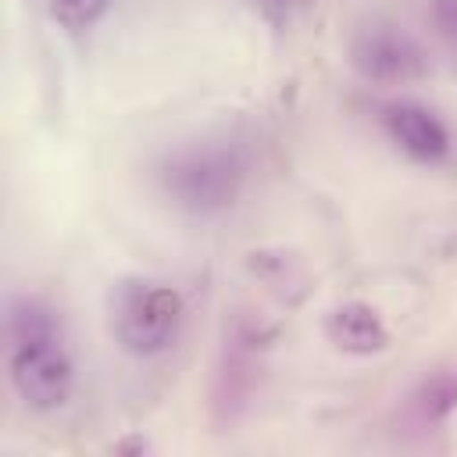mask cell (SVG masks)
<instances>
[{"label": "cell", "mask_w": 457, "mask_h": 457, "mask_svg": "<svg viewBox=\"0 0 457 457\" xmlns=\"http://www.w3.org/2000/svg\"><path fill=\"white\" fill-rule=\"evenodd\" d=\"M321 328H325V339L339 353H350V357H375V353H382L389 346L386 321L364 300H343V303H336L325 314Z\"/></svg>", "instance_id": "8992f818"}, {"label": "cell", "mask_w": 457, "mask_h": 457, "mask_svg": "<svg viewBox=\"0 0 457 457\" xmlns=\"http://www.w3.org/2000/svg\"><path fill=\"white\" fill-rule=\"evenodd\" d=\"M7 375L32 411H57L75 386L61 325L32 296H18L7 307Z\"/></svg>", "instance_id": "6da1fadb"}, {"label": "cell", "mask_w": 457, "mask_h": 457, "mask_svg": "<svg viewBox=\"0 0 457 457\" xmlns=\"http://www.w3.org/2000/svg\"><path fill=\"white\" fill-rule=\"evenodd\" d=\"M243 161L228 146H189L161 164L164 193L186 211H221L243 189Z\"/></svg>", "instance_id": "7a4b0ae2"}, {"label": "cell", "mask_w": 457, "mask_h": 457, "mask_svg": "<svg viewBox=\"0 0 457 457\" xmlns=\"http://www.w3.org/2000/svg\"><path fill=\"white\" fill-rule=\"evenodd\" d=\"M382 129L418 164H439L450 157V146H453L450 129L443 125V118L432 107H425L418 100H407V96L389 100L382 107Z\"/></svg>", "instance_id": "5b68a950"}, {"label": "cell", "mask_w": 457, "mask_h": 457, "mask_svg": "<svg viewBox=\"0 0 457 457\" xmlns=\"http://www.w3.org/2000/svg\"><path fill=\"white\" fill-rule=\"evenodd\" d=\"M436 25L457 46V0H436Z\"/></svg>", "instance_id": "9c48e42d"}, {"label": "cell", "mask_w": 457, "mask_h": 457, "mask_svg": "<svg viewBox=\"0 0 457 457\" xmlns=\"http://www.w3.org/2000/svg\"><path fill=\"white\" fill-rule=\"evenodd\" d=\"M46 4H50V14L64 29H89L111 7V0H46Z\"/></svg>", "instance_id": "ba28073f"}, {"label": "cell", "mask_w": 457, "mask_h": 457, "mask_svg": "<svg viewBox=\"0 0 457 457\" xmlns=\"http://www.w3.org/2000/svg\"><path fill=\"white\" fill-rule=\"evenodd\" d=\"M407 411H411V418H414L421 428L443 425V421L457 411V368L428 375V378L407 396Z\"/></svg>", "instance_id": "52a82bcc"}, {"label": "cell", "mask_w": 457, "mask_h": 457, "mask_svg": "<svg viewBox=\"0 0 457 457\" xmlns=\"http://www.w3.org/2000/svg\"><path fill=\"white\" fill-rule=\"evenodd\" d=\"M350 64L368 82H378V86H403L428 71V57L421 43L411 32L386 21L357 29V36L350 39Z\"/></svg>", "instance_id": "277c9868"}, {"label": "cell", "mask_w": 457, "mask_h": 457, "mask_svg": "<svg viewBox=\"0 0 457 457\" xmlns=\"http://www.w3.org/2000/svg\"><path fill=\"white\" fill-rule=\"evenodd\" d=\"M182 293L164 282H125L114 296V336L136 357L164 353L182 328Z\"/></svg>", "instance_id": "3957f363"}]
</instances>
